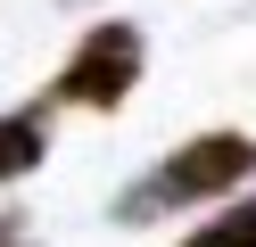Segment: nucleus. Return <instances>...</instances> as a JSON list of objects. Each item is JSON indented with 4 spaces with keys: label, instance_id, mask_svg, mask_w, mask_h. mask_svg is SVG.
I'll list each match as a JSON object with an SVG mask.
<instances>
[{
    "label": "nucleus",
    "instance_id": "3",
    "mask_svg": "<svg viewBox=\"0 0 256 247\" xmlns=\"http://www.w3.org/2000/svg\"><path fill=\"white\" fill-rule=\"evenodd\" d=\"M42 157H50V107H17V115H0V190H8V181H25Z\"/></svg>",
    "mask_w": 256,
    "mask_h": 247
},
{
    "label": "nucleus",
    "instance_id": "1",
    "mask_svg": "<svg viewBox=\"0 0 256 247\" xmlns=\"http://www.w3.org/2000/svg\"><path fill=\"white\" fill-rule=\"evenodd\" d=\"M248 173H256V140H248V132H198V140H182L166 165H149V173L116 198V223H157V214L232 198Z\"/></svg>",
    "mask_w": 256,
    "mask_h": 247
},
{
    "label": "nucleus",
    "instance_id": "6",
    "mask_svg": "<svg viewBox=\"0 0 256 247\" xmlns=\"http://www.w3.org/2000/svg\"><path fill=\"white\" fill-rule=\"evenodd\" d=\"M66 8H83V0H66Z\"/></svg>",
    "mask_w": 256,
    "mask_h": 247
},
{
    "label": "nucleus",
    "instance_id": "2",
    "mask_svg": "<svg viewBox=\"0 0 256 247\" xmlns=\"http://www.w3.org/2000/svg\"><path fill=\"white\" fill-rule=\"evenodd\" d=\"M140 58H149L140 25L108 16V25H91V33H83V49L58 66L50 99H58V107H100V115H108V107H124V99H132V82H140Z\"/></svg>",
    "mask_w": 256,
    "mask_h": 247
},
{
    "label": "nucleus",
    "instance_id": "4",
    "mask_svg": "<svg viewBox=\"0 0 256 247\" xmlns=\"http://www.w3.org/2000/svg\"><path fill=\"white\" fill-rule=\"evenodd\" d=\"M182 247H256V190H248V198H232L215 223H198Z\"/></svg>",
    "mask_w": 256,
    "mask_h": 247
},
{
    "label": "nucleus",
    "instance_id": "5",
    "mask_svg": "<svg viewBox=\"0 0 256 247\" xmlns=\"http://www.w3.org/2000/svg\"><path fill=\"white\" fill-rule=\"evenodd\" d=\"M0 247H25V223H17V214H8V223H0Z\"/></svg>",
    "mask_w": 256,
    "mask_h": 247
}]
</instances>
